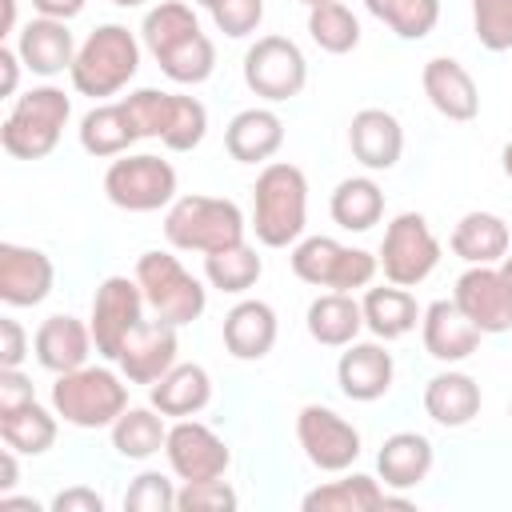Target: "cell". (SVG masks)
I'll return each mask as SVG.
<instances>
[{"instance_id": "obj_26", "label": "cell", "mask_w": 512, "mask_h": 512, "mask_svg": "<svg viewBox=\"0 0 512 512\" xmlns=\"http://www.w3.org/2000/svg\"><path fill=\"white\" fill-rule=\"evenodd\" d=\"M480 384L468 376V372H456L448 364V372H436L428 384H424V412L432 424L440 428H464L480 416Z\"/></svg>"}, {"instance_id": "obj_43", "label": "cell", "mask_w": 512, "mask_h": 512, "mask_svg": "<svg viewBox=\"0 0 512 512\" xmlns=\"http://www.w3.org/2000/svg\"><path fill=\"white\" fill-rule=\"evenodd\" d=\"M124 108H128L140 140H160L164 136V124H168V112H172V92L136 88V92L124 96Z\"/></svg>"}, {"instance_id": "obj_16", "label": "cell", "mask_w": 512, "mask_h": 512, "mask_svg": "<svg viewBox=\"0 0 512 512\" xmlns=\"http://www.w3.org/2000/svg\"><path fill=\"white\" fill-rule=\"evenodd\" d=\"M56 268L52 256L28 244H0V300L8 308H36L52 296Z\"/></svg>"}, {"instance_id": "obj_39", "label": "cell", "mask_w": 512, "mask_h": 512, "mask_svg": "<svg viewBox=\"0 0 512 512\" xmlns=\"http://www.w3.org/2000/svg\"><path fill=\"white\" fill-rule=\"evenodd\" d=\"M156 64L172 84H204L216 68V44L208 40V32H192L168 52H160Z\"/></svg>"}, {"instance_id": "obj_9", "label": "cell", "mask_w": 512, "mask_h": 512, "mask_svg": "<svg viewBox=\"0 0 512 512\" xmlns=\"http://www.w3.org/2000/svg\"><path fill=\"white\" fill-rule=\"evenodd\" d=\"M380 272L388 284L400 288H416L432 276V268L440 264V240L428 224V216L420 212H400L380 240Z\"/></svg>"}, {"instance_id": "obj_30", "label": "cell", "mask_w": 512, "mask_h": 512, "mask_svg": "<svg viewBox=\"0 0 512 512\" xmlns=\"http://www.w3.org/2000/svg\"><path fill=\"white\" fill-rule=\"evenodd\" d=\"M76 132H80V148L88 156H96V160H116V156H124L140 140V132H136L128 108H124V100L88 108Z\"/></svg>"}, {"instance_id": "obj_17", "label": "cell", "mask_w": 512, "mask_h": 512, "mask_svg": "<svg viewBox=\"0 0 512 512\" xmlns=\"http://www.w3.org/2000/svg\"><path fill=\"white\" fill-rule=\"evenodd\" d=\"M392 380H396V360L384 348V340H352L336 360V384L356 404H372L388 396Z\"/></svg>"}, {"instance_id": "obj_22", "label": "cell", "mask_w": 512, "mask_h": 512, "mask_svg": "<svg viewBox=\"0 0 512 512\" xmlns=\"http://www.w3.org/2000/svg\"><path fill=\"white\" fill-rule=\"evenodd\" d=\"M96 340H92V324L68 316V312H56L48 316L36 336H32V352L40 360V368H48L52 376L60 372H72V368H84L88 356H92Z\"/></svg>"}, {"instance_id": "obj_11", "label": "cell", "mask_w": 512, "mask_h": 512, "mask_svg": "<svg viewBox=\"0 0 512 512\" xmlns=\"http://www.w3.org/2000/svg\"><path fill=\"white\" fill-rule=\"evenodd\" d=\"M296 440L312 468L348 472L360 460V432L328 404H304L296 412Z\"/></svg>"}, {"instance_id": "obj_25", "label": "cell", "mask_w": 512, "mask_h": 512, "mask_svg": "<svg viewBox=\"0 0 512 512\" xmlns=\"http://www.w3.org/2000/svg\"><path fill=\"white\" fill-rule=\"evenodd\" d=\"M280 320L264 300H240L224 316V348L236 360H264L276 348Z\"/></svg>"}, {"instance_id": "obj_58", "label": "cell", "mask_w": 512, "mask_h": 512, "mask_svg": "<svg viewBox=\"0 0 512 512\" xmlns=\"http://www.w3.org/2000/svg\"><path fill=\"white\" fill-rule=\"evenodd\" d=\"M300 4H304V8H312V4H320V0H300Z\"/></svg>"}, {"instance_id": "obj_51", "label": "cell", "mask_w": 512, "mask_h": 512, "mask_svg": "<svg viewBox=\"0 0 512 512\" xmlns=\"http://www.w3.org/2000/svg\"><path fill=\"white\" fill-rule=\"evenodd\" d=\"M88 0H32L36 16H48V20H72L84 12Z\"/></svg>"}, {"instance_id": "obj_45", "label": "cell", "mask_w": 512, "mask_h": 512, "mask_svg": "<svg viewBox=\"0 0 512 512\" xmlns=\"http://www.w3.org/2000/svg\"><path fill=\"white\" fill-rule=\"evenodd\" d=\"M124 508L128 512H172L176 508V488L164 472H140L124 492Z\"/></svg>"}, {"instance_id": "obj_10", "label": "cell", "mask_w": 512, "mask_h": 512, "mask_svg": "<svg viewBox=\"0 0 512 512\" xmlns=\"http://www.w3.org/2000/svg\"><path fill=\"white\" fill-rule=\"evenodd\" d=\"M244 84L252 96H260L268 104L300 96L308 84V60H304L300 44L288 36H260L244 52Z\"/></svg>"}, {"instance_id": "obj_36", "label": "cell", "mask_w": 512, "mask_h": 512, "mask_svg": "<svg viewBox=\"0 0 512 512\" xmlns=\"http://www.w3.org/2000/svg\"><path fill=\"white\" fill-rule=\"evenodd\" d=\"M264 276V260L256 256V248L248 240L204 252V280L228 296H240L248 288H256V280Z\"/></svg>"}, {"instance_id": "obj_53", "label": "cell", "mask_w": 512, "mask_h": 512, "mask_svg": "<svg viewBox=\"0 0 512 512\" xmlns=\"http://www.w3.org/2000/svg\"><path fill=\"white\" fill-rule=\"evenodd\" d=\"M4 8V24H0V36H12L16 32V0H0Z\"/></svg>"}, {"instance_id": "obj_50", "label": "cell", "mask_w": 512, "mask_h": 512, "mask_svg": "<svg viewBox=\"0 0 512 512\" xmlns=\"http://www.w3.org/2000/svg\"><path fill=\"white\" fill-rule=\"evenodd\" d=\"M20 68H24V60H20L16 44H4V48H0V92H4V96H16Z\"/></svg>"}, {"instance_id": "obj_15", "label": "cell", "mask_w": 512, "mask_h": 512, "mask_svg": "<svg viewBox=\"0 0 512 512\" xmlns=\"http://www.w3.org/2000/svg\"><path fill=\"white\" fill-rule=\"evenodd\" d=\"M176 356H180L176 324H168V320L156 316V320H140L128 332V340L120 344L116 364H120V372H124L128 384H148L152 388L172 364H180Z\"/></svg>"}, {"instance_id": "obj_38", "label": "cell", "mask_w": 512, "mask_h": 512, "mask_svg": "<svg viewBox=\"0 0 512 512\" xmlns=\"http://www.w3.org/2000/svg\"><path fill=\"white\" fill-rule=\"evenodd\" d=\"M192 32H200V20H196V12L184 0H160V4H152L144 12V24H140V40H144V48L152 56L168 52L172 44H180Z\"/></svg>"}, {"instance_id": "obj_54", "label": "cell", "mask_w": 512, "mask_h": 512, "mask_svg": "<svg viewBox=\"0 0 512 512\" xmlns=\"http://www.w3.org/2000/svg\"><path fill=\"white\" fill-rule=\"evenodd\" d=\"M500 168H504V176L512 180V140L504 144V152H500Z\"/></svg>"}, {"instance_id": "obj_8", "label": "cell", "mask_w": 512, "mask_h": 512, "mask_svg": "<svg viewBox=\"0 0 512 512\" xmlns=\"http://www.w3.org/2000/svg\"><path fill=\"white\" fill-rule=\"evenodd\" d=\"M104 196L120 212H156L176 200V168L152 152H124L104 172Z\"/></svg>"}, {"instance_id": "obj_6", "label": "cell", "mask_w": 512, "mask_h": 512, "mask_svg": "<svg viewBox=\"0 0 512 512\" xmlns=\"http://www.w3.org/2000/svg\"><path fill=\"white\" fill-rule=\"evenodd\" d=\"M132 276H136V284H140L144 304L152 308V316H160V320H168L176 328L200 320L204 308H208V288L172 252H160V248L144 252L136 260V272Z\"/></svg>"}, {"instance_id": "obj_47", "label": "cell", "mask_w": 512, "mask_h": 512, "mask_svg": "<svg viewBox=\"0 0 512 512\" xmlns=\"http://www.w3.org/2000/svg\"><path fill=\"white\" fill-rule=\"evenodd\" d=\"M36 400V388L32 380L20 372V368H0V412H12V408H24Z\"/></svg>"}, {"instance_id": "obj_46", "label": "cell", "mask_w": 512, "mask_h": 512, "mask_svg": "<svg viewBox=\"0 0 512 512\" xmlns=\"http://www.w3.org/2000/svg\"><path fill=\"white\" fill-rule=\"evenodd\" d=\"M208 12H212V24H216L224 36L244 40V36H252V32L260 28V20H264V0H216Z\"/></svg>"}, {"instance_id": "obj_56", "label": "cell", "mask_w": 512, "mask_h": 512, "mask_svg": "<svg viewBox=\"0 0 512 512\" xmlns=\"http://www.w3.org/2000/svg\"><path fill=\"white\" fill-rule=\"evenodd\" d=\"M112 4H116V8H144L148 0H112Z\"/></svg>"}, {"instance_id": "obj_32", "label": "cell", "mask_w": 512, "mask_h": 512, "mask_svg": "<svg viewBox=\"0 0 512 512\" xmlns=\"http://www.w3.org/2000/svg\"><path fill=\"white\" fill-rule=\"evenodd\" d=\"M360 308H364V328H368L376 340H384V344L408 336V332L420 324V316H424V308L416 304V296H412L408 288H400V284L364 288Z\"/></svg>"}, {"instance_id": "obj_12", "label": "cell", "mask_w": 512, "mask_h": 512, "mask_svg": "<svg viewBox=\"0 0 512 512\" xmlns=\"http://www.w3.org/2000/svg\"><path fill=\"white\" fill-rule=\"evenodd\" d=\"M144 308H148V304H144V292H140L136 276H108V280H100V288H96V296H92V316H88V324H92L96 352H100L104 360L116 364L120 344H124L128 332L144 320Z\"/></svg>"}, {"instance_id": "obj_31", "label": "cell", "mask_w": 512, "mask_h": 512, "mask_svg": "<svg viewBox=\"0 0 512 512\" xmlns=\"http://www.w3.org/2000/svg\"><path fill=\"white\" fill-rule=\"evenodd\" d=\"M308 336L324 348H348L364 328V308L352 292H320L308 304Z\"/></svg>"}, {"instance_id": "obj_3", "label": "cell", "mask_w": 512, "mask_h": 512, "mask_svg": "<svg viewBox=\"0 0 512 512\" xmlns=\"http://www.w3.org/2000/svg\"><path fill=\"white\" fill-rule=\"evenodd\" d=\"M68 116H72V96L64 88L56 84L28 88L24 96L12 100L0 124V144L12 160H44L60 144Z\"/></svg>"}, {"instance_id": "obj_23", "label": "cell", "mask_w": 512, "mask_h": 512, "mask_svg": "<svg viewBox=\"0 0 512 512\" xmlns=\"http://www.w3.org/2000/svg\"><path fill=\"white\" fill-rule=\"evenodd\" d=\"M304 512H372V508H412V500L392 496L376 476L352 472L344 480H328L316 484L312 492H304Z\"/></svg>"}, {"instance_id": "obj_49", "label": "cell", "mask_w": 512, "mask_h": 512, "mask_svg": "<svg viewBox=\"0 0 512 512\" xmlns=\"http://www.w3.org/2000/svg\"><path fill=\"white\" fill-rule=\"evenodd\" d=\"M52 512H104V496L96 488L72 484V488L52 496Z\"/></svg>"}, {"instance_id": "obj_37", "label": "cell", "mask_w": 512, "mask_h": 512, "mask_svg": "<svg viewBox=\"0 0 512 512\" xmlns=\"http://www.w3.org/2000/svg\"><path fill=\"white\" fill-rule=\"evenodd\" d=\"M308 36L320 52L328 56H344L360 44V20L348 4L340 0H320L308 8Z\"/></svg>"}, {"instance_id": "obj_19", "label": "cell", "mask_w": 512, "mask_h": 512, "mask_svg": "<svg viewBox=\"0 0 512 512\" xmlns=\"http://www.w3.org/2000/svg\"><path fill=\"white\" fill-rule=\"evenodd\" d=\"M420 336H424V352L440 364L468 360L484 340V332L460 312L456 300H432L420 316Z\"/></svg>"}, {"instance_id": "obj_1", "label": "cell", "mask_w": 512, "mask_h": 512, "mask_svg": "<svg viewBox=\"0 0 512 512\" xmlns=\"http://www.w3.org/2000/svg\"><path fill=\"white\" fill-rule=\"evenodd\" d=\"M308 224V180L288 160H268L252 184V232L264 248H288Z\"/></svg>"}, {"instance_id": "obj_21", "label": "cell", "mask_w": 512, "mask_h": 512, "mask_svg": "<svg viewBox=\"0 0 512 512\" xmlns=\"http://www.w3.org/2000/svg\"><path fill=\"white\" fill-rule=\"evenodd\" d=\"M348 148L368 172H388L404 156V128L388 108H360L348 124Z\"/></svg>"}, {"instance_id": "obj_55", "label": "cell", "mask_w": 512, "mask_h": 512, "mask_svg": "<svg viewBox=\"0 0 512 512\" xmlns=\"http://www.w3.org/2000/svg\"><path fill=\"white\" fill-rule=\"evenodd\" d=\"M500 272H504V280L512 284V256H504V260H500Z\"/></svg>"}, {"instance_id": "obj_24", "label": "cell", "mask_w": 512, "mask_h": 512, "mask_svg": "<svg viewBox=\"0 0 512 512\" xmlns=\"http://www.w3.org/2000/svg\"><path fill=\"white\" fill-rule=\"evenodd\" d=\"M284 144V120L272 108H244L224 128V148L236 164H268Z\"/></svg>"}, {"instance_id": "obj_41", "label": "cell", "mask_w": 512, "mask_h": 512, "mask_svg": "<svg viewBox=\"0 0 512 512\" xmlns=\"http://www.w3.org/2000/svg\"><path fill=\"white\" fill-rule=\"evenodd\" d=\"M204 132H208V108L196 96L172 92V112H168V124H164L160 144H168L172 152H192L204 140Z\"/></svg>"}, {"instance_id": "obj_48", "label": "cell", "mask_w": 512, "mask_h": 512, "mask_svg": "<svg viewBox=\"0 0 512 512\" xmlns=\"http://www.w3.org/2000/svg\"><path fill=\"white\" fill-rule=\"evenodd\" d=\"M28 356V332L20 328V320L4 316L0 320V368H20Z\"/></svg>"}, {"instance_id": "obj_13", "label": "cell", "mask_w": 512, "mask_h": 512, "mask_svg": "<svg viewBox=\"0 0 512 512\" xmlns=\"http://www.w3.org/2000/svg\"><path fill=\"white\" fill-rule=\"evenodd\" d=\"M452 300L484 336H500L512 328V284L492 264H468V272H460L452 288Z\"/></svg>"}, {"instance_id": "obj_27", "label": "cell", "mask_w": 512, "mask_h": 512, "mask_svg": "<svg viewBox=\"0 0 512 512\" xmlns=\"http://www.w3.org/2000/svg\"><path fill=\"white\" fill-rule=\"evenodd\" d=\"M148 400L156 412L172 416V420H188L196 412L208 408L212 400V376L204 364H172L152 388H148Z\"/></svg>"}, {"instance_id": "obj_40", "label": "cell", "mask_w": 512, "mask_h": 512, "mask_svg": "<svg viewBox=\"0 0 512 512\" xmlns=\"http://www.w3.org/2000/svg\"><path fill=\"white\" fill-rule=\"evenodd\" d=\"M364 8L400 40H424L440 20V0H364Z\"/></svg>"}, {"instance_id": "obj_18", "label": "cell", "mask_w": 512, "mask_h": 512, "mask_svg": "<svg viewBox=\"0 0 512 512\" xmlns=\"http://www.w3.org/2000/svg\"><path fill=\"white\" fill-rule=\"evenodd\" d=\"M420 84H424V96L428 104L444 116V120H456V124H468L480 116V88L472 80V72L452 60V56H432L420 72Z\"/></svg>"}, {"instance_id": "obj_5", "label": "cell", "mask_w": 512, "mask_h": 512, "mask_svg": "<svg viewBox=\"0 0 512 512\" xmlns=\"http://www.w3.org/2000/svg\"><path fill=\"white\" fill-rule=\"evenodd\" d=\"M244 212L224 196H176L164 212V240L180 252H216L244 240Z\"/></svg>"}, {"instance_id": "obj_33", "label": "cell", "mask_w": 512, "mask_h": 512, "mask_svg": "<svg viewBox=\"0 0 512 512\" xmlns=\"http://www.w3.org/2000/svg\"><path fill=\"white\" fill-rule=\"evenodd\" d=\"M328 212L344 232H368L384 216V188L372 176H344L328 196Z\"/></svg>"}, {"instance_id": "obj_4", "label": "cell", "mask_w": 512, "mask_h": 512, "mask_svg": "<svg viewBox=\"0 0 512 512\" xmlns=\"http://www.w3.org/2000/svg\"><path fill=\"white\" fill-rule=\"evenodd\" d=\"M52 408L64 424L72 428H112L120 420V412L128 408V384H124V372L116 376L112 368H72V372H60L56 384H52Z\"/></svg>"}, {"instance_id": "obj_57", "label": "cell", "mask_w": 512, "mask_h": 512, "mask_svg": "<svg viewBox=\"0 0 512 512\" xmlns=\"http://www.w3.org/2000/svg\"><path fill=\"white\" fill-rule=\"evenodd\" d=\"M196 4H200V8H212V4H216V0H196Z\"/></svg>"}, {"instance_id": "obj_44", "label": "cell", "mask_w": 512, "mask_h": 512, "mask_svg": "<svg viewBox=\"0 0 512 512\" xmlns=\"http://www.w3.org/2000/svg\"><path fill=\"white\" fill-rule=\"evenodd\" d=\"M176 508L180 512H232L236 508V488L216 476V480H188L176 488Z\"/></svg>"}, {"instance_id": "obj_20", "label": "cell", "mask_w": 512, "mask_h": 512, "mask_svg": "<svg viewBox=\"0 0 512 512\" xmlns=\"http://www.w3.org/2000/svg\"><path fill=\"white\" fill-rule=\"evenodd\" d=\"M76 36L68 32V20H48V16H36L28 20L20 32H16V52L24 60L28 72L52 80L60 72H72V60H76Z\"/></svg>"}, {"instance_id": "obj_7", "label": "cell", "mask_w": 512, "mask_h": 512, "mask_svg": "<svg viewBox=\"0 0 512 512\" xmlns=\"http://www.w3.org/2000/svg\"><path fill=\"white\" fill-rule=\"evenodd\" d=\"M292 272L312 284V288H328V292H356L368 288L380 272V260L364 248H348L332 236H300L292 244Z\"/></svg>"}, {"instance_id": "obj_29", "label": "cell", "mask_w": 512, "mask_h": 512, "mask_svg": "<svg viewBox=\"0 0 512 512\" xmlns=\"http://www.w3.org/2000/svg\"><path fill=\"white\" fill-rule=\"evenodd\" d=\"M508 244H512L508 220L496 212H464L448 236V248L464 264H500L508 256Z\"/></svg>"}, {"instance_id": "obj_42", "label": "cell", "mask_w": 512, "mask_h": 512, "mask_svg": "<svg viewBox=\"0 0 512 512\" xmlns=\"http://www.w3.org/2000/svg\"><path fill=\"white\" fill-rule=\"evenodd\" d=\"M472 32L480 48L508 52L512 48V0H472Z\"/></svg>"}, {"instance_id": "obj_14", "label": "cell", "mask_w": 512, "mask_h": 512, "mask_svg": "<svg viewBox=\"0 0 512 512\" xmlns=\"http://www.w3.org/2000/svg\"><path fill=\"white\" fill-rule=\"evenodd\" d=\"M164 456H168V468L188 484V480H216L228 472L232 464V452L228 444L200 420H176L168 428V444H164Z\"/></svg>"}, {"instance_id": "obj_35", "label": "cell", "mask_w": 512, "mask_h": 512, "mask_svg": "<svg viewBox=\"0 0 512 512\" xmlns=\"http://www.w3.org/2000/svg\"><path fill=\"white\" fill-rule=\"evenodd\" d=\"M0 440L20 456H44L56 444V408L48 412L40 400L0 412Z\"/></svg>"}, {"instance_id": "obj_59", "label": "cell", "mask_w": 512, "mask_h": 512, "mask_svg": "<svg viewBox=\"0 0 512 512\" xmlns=\"http://www.w3.org/2000/svg\"><path fill=\"white\" fill-rule=\"evenodd\" d=\"M508 416H512V400H508Z\"/></svg>"}, {"instance_id": "obj_2", "label": "cell", "mask_w": 512, "mask_h": 512, "mask_svg": "<svg viewBox=\"0 0 512 512\" xmlns=\"http://www.w3.org/2000/svg\"><path fill=\"white\" fill-rule=\"evenodd\" d=\"M140 72V40L124 24H100L84 36L72 60V88L92 100H108Z\"/></svg>"}, {"instance_id": "obj_52", "label": "cell", "mask_w": 512, "mask_h": 512, "mask_svg": "<svg viewBox=\"0 0 512 512\" xmlns=\"http://www.w3.org/2000/svg\"><path fill=\"white\" fill-rule=\"evenodd\" d=\"M16 456H20V452L4 444V452H0V496H4V492H12V488H16V480H20V464H16Z\"/></svg>"}, {"instance_id": "obj_34", "label": "cell", "mask_w": 512, "mask_h": 512, "mask_svg": "<svg viewBox=\"0 0 512 512\" xmlns=\"http://www.w3.org/2000/svg\"><path fill=\"white\" fill-rule=\"evenodd\" d=\"M108 432H112L116 456L124 460H148L168 444V424H164V412L156 408H124Z\"/></svg>"}, {"instance_id": "obj_28", "label": "cell", "mask_w": 512, "mask_h": 512, "mask_svg": "<svg viewBox=\"0 0 512 512\" xmlns=\"http://www.w3.org/2000/svg\"><path fill=\"white\" fill-rule=\"evenodd\" d=\"M432 440L424 432H392L376 452V472L384 488H416L432 472Z\"/></svg>"}]
</instances>
